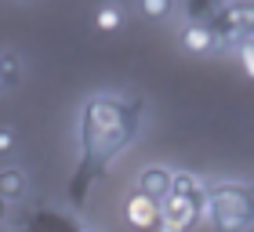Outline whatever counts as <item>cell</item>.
Wrapping results in <instances>:
<instances>
[{
    "label": "cell",
    "instance_id": "7c38bea8",
    "mask_svg": "<svg viewBox=\"0 0 254 232\" xmlns=\"http://www.w3.org/2000/svg\"><path fill=\"white\" fill-rule=\"evenodd\" d=\"M171 192H178V196H203L200 181H196L192 174H171Z\"/></svg>",
    "mask_w": 254,
    "mask_h": 232
},
{
    "label": "cell",
    "instance_id": "9a60e30c",
    "mask_svg": "<svg viewBox=\"0 0 254 232\" xmlns=\"http://www.w3.org/2000/svg\"><path fill=\"white\" fill-rule=\"evenodd\" d=\"M7 207H11L7 200H0V225H4V222H7Z\"/></svg>",
    "mask_w": 254,
    "mask_h": 232
},
{
    "label": "cell",
    "instance_id": "8fae6325",
    "mask_svg": "<svg viewBox=\"0 0 254 232\" xmlns=\"http://www.w3.org/2000/svg\"><path fill=\"white\" fill-rule=\"evenodd\" d=\"M0 76H4V84L7 87H15L18 80H22V62H18V55H0Z\"/></svg>",
    "mask_w": 254,
    "mask_h": 232
},
{
    "label": "cell",
    "instance_id": "8992f818",
    "mask_svg": "<svg viewBox=\"0 0 254 232\" xmlns=\"http://www.w3.org/2000/svg\"><path fill=\"white\" fill-rule=\"evenodd\" d=\"M134 192H142V196H149V200L160 203L171 192V171L167 167H145L142 174H138V189Z\"/></svg>",
    "mask_w": 254,
    "mask_h": 232
},
{
    "label": "cell",
    "instance_id": "52a82bcc",
    "mask_svg": "<svg viewBox=\"0 0 254 232\" xmlns=\"http://www.w3.org/2000/svg\"><path fill=\"white\" fill-rule=\"evenodd\" d=\"M26 196V171L22 167H0V200L18 203Z\"/></svg>",
    "mask_w": 254,
    "mask_h": 232
},
{
    "label": "cell",
    "instance_id": "4fadbf2b",
    "mask_svg": "<svg viewBox=\"0 0 254 232\" xmlns=\"http://www.w3.org/2000/svg\"><path fill=\"white\" fill-rule=\"evenodd\" d=\"M236 55H240V69H244V73L254 80V37H247L244 44H240Z\"/></svg>",
    "mask_w": 254,
    "mask_h": 232
},
{
    "label": "cell",
    "instance_id": "9c48e42d",
    "mask_svg": "<svg viewBox=\"0 0 254 232\" xmlns=\"http://www.w3.org/2000/svg\"><path fill=\"white\" fill-rule=\"evenodd\" d=\"M95 29L98 33H117L120 26H124V7L117 4V0H106V4H98L95 7Z\"/></svg>",
    "mask_w": 254,
    "mask_h": 232
},
{
    "label": "cell",
    "instance_id": "e0dca14e",
    "mask_svg": "<svg viewBox=\"0 0 254 232\" xmlns=\"http://www.w3.org/2000/svg\"><path fill=\"white\" fill-rule=\"evenodd\" d=\"M4 87H7V84H4V76H0V91H4Z\"/></svg>",
    "mask_w": 254,
    "mask_h": 232
},
{
    "label": "cell",
    "instance_id": "5b68a950",
    "mask_svg": "<svg viewBox=\"0 0 254 232\" xmlns=\"http://www.w3.org/2000/svg\"><path fill=\"white\" fill-rule=\"evenodd\" d=\"M222 29H229V37H236V33L251 37L254 33V0H236V4H229L225 15H222Z\"/></svg>",
    "mask_w": 254,
    "mask_h": 232
},
{
    "label": "cell",
    "instance_id": "3957f363",
    "mask_svg": "<svg viewBox=\"0 0 254 232\" xmlns=\"http://www.w3.org/2000/svg\"><path fill=\"white\" fill-rule=\"evenodd\" d=\"M200 200L203 196H178V192H167L160 200V232H189L196 222H200Z\"/></svg>",
    "mask_w": 254,
    "mask_h": 232
},
{
    "label": "cell",
    "instance_id": "277c9868",
    "mask_svg": "<svg viewBox=\"0 0 254 232\" xmlns=\"http://www.w3.org/2000/svg\"><path fill=\"white\" fill-rule=\"evenodd\" d=\"M124 214H127V225H131V229H156V222H160V203L149 200V196H142V192H134L131 200H127Z\"/></svg>",
    "mask_w": 254,
    "mask_h": 232
},
{
    "label": "cell",
    "instance_id": "7a4b0ae2",
    "mask_svg": "<svg viewBox=\"0 0 254 232\" xmlns=\"http://www.w3.org/2000/svg\"><path fill=\"white\" fill-rule=\"evenodd\" d=\"M211 222L218 232H244L254 222V192L240 185H222L211 192Z\"/></svg>",
    "mask_w": 254,
    "mask_h": 232
},
{
    "label": "cell",
    "instance_id": "5bb4252c",
    "mask_svg": "<svg viewBox=\"0 0 254 232\" xmlns=\"http://www.w3.org/2000/svg\"><path fill=\"white\" fill-rule=\"evenodd\" d=\"M15 149V131L11 127H0V156H7Z\"/></svg>",
    "mask_w": 254,
    "mask_h": 232
},
{
    "label": "cell",
    "instance_id": "2e32d148",
    "mask_svg": "<svg viewBox=\"0 0 254 232\" xmlns=\"http://www.w3.org/2000/svg\"><path fill=\"white\" fill-rule=\"evenodd\" d=\"M4 4H22V0H4Z\"/></svg>",
    "mask_w": 254,
    "mask_h": 232
},
{
    "label": "cell",
    "instance_id": "ba28073f",
    "mask_svg": "<svg viewBox=\"0 0 254 232\" xmlns=\"http://www.w3.org/2000/svg\"><path fill=\"white\" fill-rule=\"evenodd\" d=\"M211 48H214V29L211 26H186V29H182V51L207 55Z\"/></svg>",
    "mask_w": 254,
    "mask_h": 232
},
{
    "label": "cell",
    "instance_id": "30bf717a",
    "mask_svg": "<svg viewBox=\"0 0 254 232\" xmlns=\"http://www.w3.org/2000/svg\"><path fill=\"white\" fill-rule=\"evenodd\" d=\"M138 11H142L145 18L160 22V18H167L171 11H175V0H138Z\"/></svg>",
    "mask_w": 254,
    "mask_h": 232
},
{
    "label": "cell",
    "instance_id": "6da1fadb",
    "mask_svg": "<svg viewBox=\"0 0 254 232\" xmlns=\"http://www.w3.org/2000/svg\"><path fill=\"white\" fill-rule=\"evenodd\" d=\"M131 131H134V116H127V109L120 102L95 98L84 106V145L95 156L98 167L131 138Z\"/></svg>",
    "mask_w": 254,
    "mask_h": 232
}]
</instances>
